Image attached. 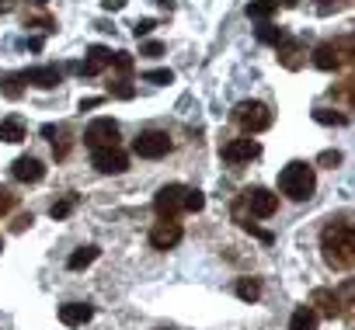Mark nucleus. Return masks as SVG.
Instances as JSON below:
<instances>
[{"mask_svg": "<svg viewBox=\"0 0 355 330\" xmlns=\"http://www.w3.org/2000/svg\"><path fill=\"white\" fill-rule=\"evenodd\" d=\"M282 39H286V28H275V25L261 21V28H258V42H265V46H279Z\"/></svg>", "mask_w": 355, "mask_h": 330, "instance_id": "obj_24", "label": "nucleus"}, {"mask_svg": "<svg viewBox=\"0 0 355 330\" xmlns=\"http://www.w3.org/2000/svg\"><path fill=\"white\" fill-rule=\"evenodd\" d=\"M182 226H178L174 219H160L153 230H150V247L153 250H171V247H178L182 244Z\"/></svg>", "mask_w": 355, "mask_h": 330, "instance_id": "obj_10", "label": "nucleus"}, {"mask_svg": "<svg viewBox=\"0 0 355 330\" xmlns=\"http://www.w3.org/2000/svg\"><path fill=\"white\" fill-rule=\"evenodd\" d=\"M258 156H261V146H258V139H251V136L230 139V143L223 146V160H227V163H251V160H258Z\"/></svg>", "mask_w": 355, "mask_h": 330, "instance_id": "obj_11", "label": "nucleus"}, {"mask_svg": "<svg viewBox=\"0 0 355 330\" xmlns=\"http://www.w3.org/2000/svg\"><path fill=\"white\" fill-rule=\"evenodd\" d=\"M275 49H279V59H282L289 70H300V63H303V59H300V56H303V42H300V39H289V35H286Z\"/></svg>", "mask_w": 355, "mask_h": 330, "instance_id": "obj_16", "label": "nucleus"}, {"mask_svg": "<svg viewBox=\"0 0 355 330\" xmlns=\"http://www.w3.org/2000/svg\"><path fill=\"white\" fill-rule=\"evenodd\" d=\"M313 306H320V313H324V316H338V313H341L338 295H334V292H327V288H317V292H313Z\"/></svg>", "mask_w": 355, "mask_h": 330, "instance_id": "obj_20", "label": "nucleus"}, {"mask_svg": "<svg viewBox=\"0 0 355 330\" xmlns=\"http://www.w3.org/2000/svg\"><path fill=\"white\" fill-rule=\"evenodd\" d=\"M73 205H77V195H67L63 202H56V205L49 209V216H53V219H67V216L73 212Z\"/></svg>", "mask_w": 355, "mask_h": 330, "instance_id": "obj_27", "label": "nucleus"}, {"mask_svg": "<svg viewBox=\"0 0 355 330\" xmlns=\"http://www.w3.org/2000/svg\"><path fill=\"white\" fill-rule=\"evenodd\" d=\"M91 316H94V306H87V302H67V306H60V323L63 327H84V323H91Z\"/></svg>", "mask_w": 355, "mask_h": 330, "instance_id": "obj_15", "label": "nucleus"}, {"mask_svg": "<svg viewBox=\"0 0 355 330\" xmlns=\"http://www.w3.org/2000/svg\"><path fill=\"white\" fill-rule=\"evenodd\" d=\"M313 188H317V174H313L310 163L293 160V163H286V167H282V174H279V192H282L286 199L306 202V199L313 195Z\"/></svg>", "mask_w": 355, "mask_h": 330, "instance_id": "obj_2", "label": "nucleus"}, {"mask_svg": "<svg viewBox=\"0 0 355 330\" xmlns=\"http://www.w3.org/2000/svg\"><path fill=\"white\" fill-rule=\"evenodd\" d=\"M241 205L244 209H251V216H261V219H268V216H275V209H279V195H272L268 188H248L244 195H241Z\"/></svg>", "mask_w": 355, "mask_h": 330, "instance_id": "obj_9", "label": "nucleus"}, {"mask_svg": "<svg viewBox=\"0 0 355 330\" xmlns=\"http://www.w3.org/2000/svg\"><path fill=\"white\" fill-rule=\"evenodd\" d=\"M11 205H15V195H11L8 188H0V212H8Z\"/></svg>", "mask_w": 355, "mask_h": 330, "instance_id": "obj_36", "label": "nucleus"}, {"mask_svg": "<svg viewBox=\"0 0 355 330\" xmlns=\"http://www.w3.org/2000/svg\"><path fill=\"white\" fill-rule=\"evenodd\" d=\"M206 209V195L196 188H185V212H202Z\"/></svg>", "mask_w": 355, "mask_h": 330, "instance_id": "obj_26", "label": "nucleus"}, {"mask_svg": "<svg viewBox=\"0 0 355 330\" xmlns=\"http://www.w3.org/2000/svg\"><path fill=\"white\" fill-rule=\"evenodd\" d=\"M21 80L32 84V87H39V91H53L56 84H63V73L56 66H32V70L21 73Z\"/></svg>", "mask_w": 355, "mask_h": 330, "instance_id": "obj_13", "label": "nucleus"}, {"mask_svg": "<svg viewBox=\"0 0 355 330\" xmlns=\"http://www.w3.org/2000/svg\"><path fill=\"white\" fill-rule=\"evenodd\" d=\"M132 153L143 156V160H160V156L171 153V136L160 132V129H146L132 139Z\"/></svg>", "mask_w": 355, "mask_h": 330, "instance_id": "obj_5", "label": "nucleus"}, {"mask_svg": "<svg viewBox=\"0 0 355 330\" xmlns=\"http://www.w3.org/2000/svg\"><path fill=\"white\" fill-rule=\"evenodd\" d=\"M157 4H164V8H171V0H157Z\"/></svg>", "mask_w": 355, "mask_h": 330, "instance_id": "obj_40", "label": "nucleus"}, {"mask_svg": "<svg viewBox=\"0 0 355 330\" xmlns=\"http://www.w3.org/2000/svg\"><path fill=\"white\" fill-rule=\"evenodd\" d=\"M317 323H320V313L313 306H300L289 316V330H317Z\"/></svg>", "mask_w": 355, "mask_h": 330, "instance_id": "obj_18", "label": "nucleus"}, {"mask_svg": "<svg viewBox=\"0 0 355 330\" xmlns=\"http://www.w3.org/2000/svg\"><path fill=\"white\" fill-rule=\"evenodd\" d=\"M112 66V49H105V46H91L87 49V59L77 66L84 77H98L101 70H108Z\"/></svg>", "mask_w": 355, "mask_h": 330, "instance_id": "obj_14", "label": "nucleus"}, {"mask_svg": "<svg viewBox=\"0 0 355 330\" xmlns=\"http://www.w3.org/2000/svg\"><path fill=\"white\" fill-rule=\"evenodd\" d=\"M153 212L160 219H178V212H185V185H164L153 195Z\"/></svg>", "mask_w": 355, "mask_h": 330, "instance_id": "obj_6", "label": "nucleus"}, {"mask_svg": "<svg viewBox=\"0 0 355 330\" xmlns=\"http://www.w3.org/2000/svg\"><path fill=\"white\" fill-rule=\"evenodd\" d=\"M112 66H115L119 73H129V70H132V56H129V53H112Z\"/></svg>", "mask_w": 355, "mask_h": 330, "instance_id": "obj_29", "label": "nucleus"}, {"mask_svg": "<svg viewBox=\"0 0 355 330\" xmlns=\"http://www.w3.org/2000/svg\"><path fill=\"white\" fill-rule=\"evenodd\" d=\"M11 174H15V181H21V185H39V181L46 178V167H42L39 156H18V160L11 163Z\"/></svg>", "mask_w": 355, "mask_h": 330, "instance_id": "obj_12", "label": "nucleus"}, {"mask_svg": "<svg viewBox=\"0 0 355 330\" xmlns=\"http://www.w3.org/2000/svg\"><path fill=\"white\" fill-rule=\"evenodd\" d=\"M275 4H286V8H296V4H300V0H275Z\"/></svg>", "mask_w": 355, "mask_h": 330, "instance_id": "obj_39", "label": "nucleus"}, {"mask_svg": "<svg viewBox=\"0 0 355 330\" xmlns=\"http://www.w3.org/2000/svg\"><path fill=\"white\" fill-rule=\"evenodd\" d=\"M313 118H317L320 125H345V122H348V115H341V111H334V108H313Z\"/></svg>", "mask_w": 355, "mask_h": 330, "instance_id": "obj_25", "label": "nucleus"}, {"mask_svg": "<svg viewBox=\"0 0 355 330\" xmlns=\"http://www.w3.org/2000/svg\"><path fill=\"white\" fill-rule=\"evenodd\" d=\"M0 250H4V240H0Z\"/></svg>", "mask_w": 355, "mask_h": 330, "instance_id": "obj_41", "label": "nucleus"}, {"mask_svg": "<svg viewBox=\"0 0 355 330\" xmlns=\"http://www.w3.org/2000/svg\"><path fill=\"white\" fill-rule=\"evenodd\" d=\"M56 132H60V129H56V125H42V136H46V139H53V136H56Z\"/></svg>", "mask_w": 355, "mask_h": 330, "instance_id": "obj_38", "label": "nucleus"}, {"mask_svg": "<svg viewBox=\"0 0 355 330\" xmlns=\"http://www.w3.org/2000/svg\"><path fill=\"white\" fill-rule=\"evenodd\" d=\"M84 143H87L91 149L119 146V122H115V118H94V122L84 129Z\"/></svg>", "mask_w": 355, "mask_h": 330, "instance_id": "obj_8", "label": "nucleus"}, {"mask_svg": "<svg viewBox=\"0 0 355 330\" xmlns=\"http://www.w3.org/2000/svg\"><path fill=\"white\" fill-rule=\"evenodd\" d=\"M348 56H352V39H348V35L338 39V42H320V46L313 49V66L324 70V73H331V70H338L341 63H348Z\"/></svg>", "mask_w": 355, "mask_h": 330, "instance_id": "obj_4", "label": "nucleus"}, {"mask_svg": "<svg viewBox=\"0 0 355 330\" xmlns=\"http://www.w3.org/2000/svg\"><path fill=\"white\" fill-rule=\"evenodd\" d=\"M21 84H25V80H21V73H0V91H4L11 101H15V98H21Z\"/></svg>", "mask_w": 355, "mask_h": 330, "instance_id": "obj_23", "label": "nucleus"}, {"mask_svg": "<svg viewBox=\"0 0 355 330\" xmlns=\"http://www.w3.org/2000/svg\"><path fill=\"white\" fill-rule=\"evenodd\" d=\"M101 101H105V98H84V101H80V111H91V108H98Z\"/></svg>", "mask_w": 355, "mask_h": 330, "instance_id": "obj_37", "label": "nucleus"}, {"mask_svg": "<svg viewBox=\"0 0 355 330\" xmlns=\"http://www.w3.org/2000/svg\"><path fill=\"white\" fill-rule=\"evenodd\" d=\"M317 163H324V167H338V163H341V153H338V149H324V153L317 156Z\"/></svg>", "mask_w": 355, "mask_h": 330, "instance_id": "obj_32", "label": "nucleus"}, {"mask_svg": "<svg viewBox=\"0 0 355 330\" xmlns=\"http://www.w3.org/2000/svg\"><path fill=\"white\" fill-rule=\"evenodd\" d=\"M234 122L244 129V132H265L268 125H272V111H268V104H261V101H241L237 108H234Z\"/></svg>", "mask_w": 355, "mask_h": 330, "instance_id": "obj_3", "label": "nucleus"}, {"mask_svg": "<svg viewBox=\"0 0 355 330\" xmlns=\"http://www.w3.org/2000/svg\"><path fill=\"white\" fill-rule=\"evenodd\" d=\"M112 94L122 98V101H129V98H132V87H129L125 80H115V84H112Z\"/></svg>", "mask_w": 355, "mask_h": 330, "instance_id": "obj_34", "label": "nucleus"}, {"mask_svg": "<svg viewBox=\"0 0 355 330\" xmlns=\"http://www.w3.org/2000/svg\"><path fill=\"white\" fill-rule=\"evenodd\" d=\"M25 139V122L21 118H4L0 122V143H21Z\"/></svg>", "mask_w": 355, "mask_h": 330, "instance_id": "obj_19", "label": "nucleus"}, {"mask_svg": "<svg viewBox=\"0 0 355 330\" xmlns=\"http://www.w3.org/2000/svg\"><path fill=\"white\" fill-rule=\"evenodd\" d=\"M237 295H241L244 302L261 299V282H258V278H241V282H237Z\"/></svg>", "mask_w": 355, "mask_h": 330, "instance_id": "obj_22", "label": "nucleus"}, {"mask_svg": "<svg viewBox=\"0 0 355 330\" xmlns=\"http://www.w3.org/2000/svg\"><path fill=\"white\" fill-rule=\"evenodd\" d=\"M275 0H251L248 4V18H254V21H268L272 15H275Z\"/></svg>", "mask_w": 355, "mask_h": 330, "instance_id": "obj_21", "label": "nucleus"}, {"mask_svg": "<svg viewBox=\"0 0 355 330\" xmlns=\"http://www.w3.org/2000/svg\"><path fill=\"white\" fill-rule=\"evenodd\" d=\"M341 8H348V0H317L320 15H331V11H341Z\"/></svg>", "mask_w": 355, "mask_h": 330, "instance_id": "obj_30", "label": "nucleus"}, {"mask_svg": "<svg viewBox=\"0 0 355 330\" xmlns=\"http://www.w3.org/2000/svg\"><path fill=\"white\" fill-rule=\"evenodd\" d=\"M91 167L98 174H125L129 171V156L119 146H101V149H91Z\"/></svg>", "mask_w": 355, "mask_h": 330, "instance_id": "obj_7", "label": "nucleus"}, {"mask_svg": "<svg viewBox=\"0 0 355 330\" xmlns=\"http://www.w3.org/2000/svg\"><path fill=\"white\" fill-rule=\"evenodd\" d=\"M241 226H244V230H248V233H251V237H258V240H261V244H272V240H275V237H272V233H268V230H258V226H254V223H241Z\"/></svg>", "mask_w": 355, "mask_h": 330, "instance_id": "obj_33", "label": "nucleus"}, {"mask_svg": "<svg viewBox=\"0 0 355 330\" xmlns=\"http://www.w3.org/2000/svg\"><path fill=\"white\" fill-rule=\"evenodd\" d=\"M153 28H157V21H153V18H143V21H136V25H132V35H136V39H143V35H150Z\"/></svg>", "mask_w": 355, "mask_h": 330, "instance_id": "obj_31", "label": "nucleus"}, {"mask_svg": "<svg viewBox=\"0 0 355 330\" xmlns=\"http://www.w3.org/2000/svg\"><path fill=\"white\" fill-rule=\"evenodd\" d=\"M160 53H164L160 42H143V46H139V56H160Z\"/></svg>", "mask_w": 355, "mask_h": 330, "instance_id": "obj_35", "label": "nucleus"}, {"mask_svg": "<svg viewBox=\"0 0 355 330\" xmlns=\"http://www.w3.org/2000/svg\"><path fill=\"white\" fill-rule=\"evenodd\" d=\"M143 80H146V84H171V80H174V73H171V70H146V73H143Z\"/></svg>", "mask_w": 355, "mask_h": 330, "instance_id": "obj_28", "label": "nucleus"}, {"mask_svg": "<svg viewBox=\"0 0 355 330\" xmlns=\"http://www.w3.org/2000/svg\"><path fill=\"white\" fill-rule=\"evenodd\" d=\"M320 250H324L327 268H334V271H348L352 261H355V230H352L345 219L327 223L324 233H320Z\"/></svg>", "mask_w": 355, "mask_h": 330, "instance_id": "obj_1", "label": "nucleus"}, {"mask_svg": "<svg viewBox=\"0 0 355 330\" xmlns=\"http://www.w3.org/2000/svg\"><path fill=\"white\" fill-rule=\"evenodd\" d=\"M98 257H101V247L87 244V247H80V250H73V254H70L67 268H70V271H84V268H91V264H94Z\"/></svg>", "mask_w": 355, "mask_h": 330, "instance_id": "obj_17", "label": "nucleus"}]
</instances>
